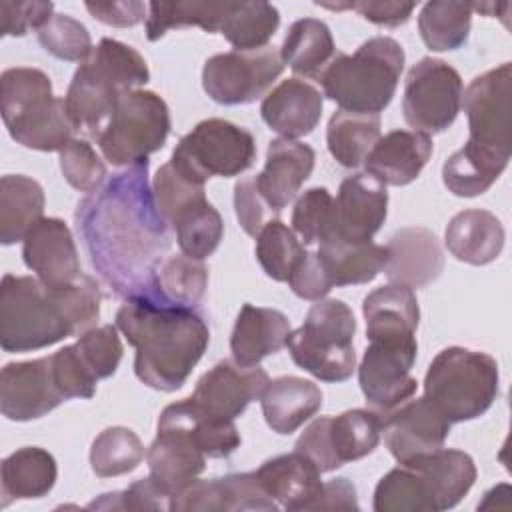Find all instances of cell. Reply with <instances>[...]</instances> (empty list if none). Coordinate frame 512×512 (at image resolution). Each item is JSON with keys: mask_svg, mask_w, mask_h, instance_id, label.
<instances>
[{"mask_svg": "<svg viewBox=\"0 0 512 512\" xmlns=\"http://www.w3.org/2000/svg\"><path fill=\"white\" fill-rule=\"evenodd\" d=\"M388 260L384 272L390 284H400L408 288H422L434 282L444 270L442 246L434 232L408 226L392 234L386 244Z\"/></svg>", "mask_w": 512, "mask_h": 512, "instance_id": "cb8c5ba5", "label": "cell"}, {"mask_svg": "<svg viewBox=\"0 0 512 512\" xmlns=\"http://www.w3.org/2000/svg\"><path fill=\"white\" fill-rule=\"evenodd\" d=\"M388 214V192L366 172L342 180L334 198V236L346 242H372Z\"/></svg>", "mask_w": 512, "mask_h": 512, "instance_id": "ffe728a7", "label": "cell"}, {"mask_svg": "<svg viewBox=\"0 0 512 512\" xmlns=\"http://www.w3.org/2000/svg\"><path fill=\"white\" fill-rule=\"evenodd\" d=\"M44 190L24 174H6L0 180V242L16 244L44 218Z\"/></svg>", "mask_w": 512, "mask_h": 512, "instance_id": "d590c367", "label": "cell"}, {"mask_svg": "<svg viewBox=\"0 0 512 512\" xmlns=\"http://www.w3.org/2000/svg\"><path fill=\"white\" fill-rule=\"evenodd\" d=\"M278 508L280 506L266 494L254 472L226 474L212 480L196 478L170 498V510L174 512H274Z\"/></svg>", "mask_w": 512, "mask_h": 512, "instance_id": "d6986e66", "label": "cell"}, {"mask_svg": "<svg viewBox=\"0 0 512 512\" xmlns=\"http://www.w3.org/2000/svg\"><path fill=\"white\" fill-rule=\"evenodd\" d=\"M74 344L78 346L80 354L84 356L86 364L90 366V370L96 374L98 380L110 378L116 372L124 352L118 336V326H112V324L96 326L80 334Z\"/></svg>", "mask_w": 512, "mask_h": 512, "instance_id": "f5cc1de1", "label": "cell"}, {"mask_svg": "<svg viewBox=\"0 0 512 512\" xmlns=\"http://www.w3.org/2000/svg\"><path fill=\"white\" fill-rule=\"evenodd\" d=\"M322 94L304 78H286L272 88L262 104V120L282 138L308 136L322 116Z\"/></svg>", "mask_w": 512, "mask_h": 512, "instance_id": "4316f807", "label": "cell"}, {"mask_svg": "<svg viewBox=\"0 0 512 512\" xmlns=\"http://www.w3.org/2000/svg\"><path fill=\"white\" fill-rule=\"evenodd\" d=\"M260 404L266 424L276 434L288 436L320 410L322 390L312 380L280 376L268 380L260 394Z\"/></svg>", "mask_w": 512, "mask_h": 512, "instance_id": "4dcf8cb0", "label": "cell"}, {"mask_svg": "<svg viewBox=\"0 0 512 512\" xmlns=\"http://www.w3.org/2000/svg\"><path fill=\"white\" fill-rule=\"evenodd\" d=\"M36 38L46 52L68 62H84L94 50L86 26L68 14H54L36 30Z\"/></svg>", "mask_w": 512, "mask_h": 512, "instance_id": "681fc988", "label": "cell"}, {"mask_svg": "<svg viewBox=\"0 0 512 512\" xmlns=\"http://www.w3.org/2000/svg\"><path fill=\"white\" fill-rule=\"evenodd\" d=\"M288 284L292 292L302 300H322L332 290L328 274L316 252H306V256L290 274Z\"/></svg>", "mask_w": 512, "mask_h": 512, "instance_id": "91938a15", "label": "cell"}, {"mask_svg": "<svg viewBox=\"0 0 512 512\" xmlns=\"http://www.w3.org/2000/svg\"><path fill=\"white\" fill-rule=\"evenodd\" d=\"M504 226L488 210H462L446 226L444 242L454 258L472 266L494 262L504 248Z\"/></svg>", "mask_w": 512, "mask_h": 512, "instance_id": "1f68e13d", "label": "cell"}, {"mask_svg": "<svg viewBox=\"0 0 512 512\" xmlns=\"http://www.w3.org/2000/svg\"><path fill=\"white\" fill-rule=\"evenodd\" d=\"M24 264L40 282L62 288L82 276L70 228L60 218H42L22 240Z\"/></svg>", "mask_w": 512, "mask_h": 512, "instance_id": "44dd1931", "label": "cell"}, {"mask_svg": "<svg viewBox=\"0 0 512 512\" xmlns=\"http://www.w3.org/2000/svg\"><path fill=\"white\" fill-rule=\"evenodd\" d=\"M376 512H432L430 494L422 476L410 466L400 464L380 478L374 490Z\"/></svg>", "mask_w": 512, "mask_h": 512, "instance_id": "7dc6e473", "label": "cell"}, {"mask_svg": "<svg viewBox=\"0 0 512 512\" xmlns=\"http://www.w3.org/2000/svg\"><path fill=\"white\" fill-rule=\"evenodd\" d=\"M254 474L266 494L284 510H308L322 488V472L298 450L266 460Z\"/></svg>", "mask_w": 512, "mask_h": 512, "instance_id": "83f0119b", "label": "cell"}, {"mask_svg": "<svg viewBox=\"0 0 512 512\" xmlns=\"http://www.w3.org/2000/svg\"><path fill=\"white\" fill-rule=\"evenodd\" d=\"M462 78L440 58H422L406 76L402 114L408 126L422 134L450 128L462 108Z\"/></svg>", "mask_w": 512, "mask_h": 512, "instance_id": "7c38bea8", "label": "cell"}, {"mask_svg": "<svg viewBox=\"0 0 512 512\" xmlns=\"http://www.w3.org/2000/svg\"><path fill=\"white\" fill-rule=\"evenodd\" d=\"M328 280L334 286L372 282L386 266V246L374 242H346L330 238L316 250Z\"/></svg>", "mask_w": 512, "mask_h": 512, "instance_id": "e575fe53", "label": "cell"}, {"mask_svg": "<svg viewBox=\"0 0 512 512\" xmlns=\"http://www.w3.org/2000/svg\"><path fill=\"white\" fill-rule=\"evenodd\" d=\"M380 434L382 416L370 408H354L312 420L296 440L294 450L306 454L324 474L372 454Z\"/></svg>", "mask_w": 512, "mask_h": 512, "instance_id": "8fae6325", "label": "cell"}, {"mask_svg": "<svg viewBox=\"0 0 512 512\" xmlns=\"http://www.w3.org/2000/svg\"><path fill=\"white\" fill-rule=\"evenodd\" d=\"M170 134V110L150 90L126 92L108 122L96 136V144L112 166H134L160 150Z\"/></svg>", "mask_w": 512, "mask_h": 512, "instance_id": "9c48e42d", "label": "cell"}, {"mask_svg": "<svg viewBox=\"0 0 512 512\" xmlns=\"http://www.w3.org/2000/svg\"><path fill=\"white\" fill-rule=\"evenodd\" d=\"M498 364L478 350L450 346L436 354L424 378V398L450 422L480 418L498 396Z\"/></svg>", "mask_w": 512, "mask_h": 512, "instance_id": "52a82bcc", "label": "cell"}, {"mask_svg": "<svg viewBox=\"0 0 512 512\" xmlns=\"http://www.w3.org/2000/svg\"><path fill=\"white\" fill-rule=\"evenodd\" d=\"M152 192L156 198V206L168 224L188 204L206 196L204 186L186 178L180 170L174 168L172 162H166L158 168L152 180Z\"/></svg>", "mask_w": 512, "mask_h": 512, "instance_id": "816d5d0a", "label": "cell"}, {"mask_svg": "<svg viewBox=\"0 0 512 512\" xmlns=\"http://www.w3.org/2000/svg\"><path fill=\"white\" fill-rule=\"evenodd\" d=\"M230 2H150L146 16V38L160 40L172 28L200 26L204 32H220Z\"/></svg>", "mask_w": 512, "mask_h": 512, "instance_id": "ee69618b", "label": "cell"}, {"mask_svg": "<svg viewBox=\"0 0 512 512\" xmlns=\"http://www.w3.org/2000/svg\"><path fill=\"white\" fill-rule=\"evenodd\" d=\"M510 92L512 66L504 62L476 76L462 94V106L468 116L470 142L510 156Z\"/></svg>", "mask_w": 512, "mask_h": 512, "instance_id": "5bb4252c", "label": "cell"}, {"mask_svg": "<svg viewBox=\"0 0 512 512\" xmlns=\"http://www.w3.org/2000/svg\"><path fill=\"white\" fill-rule=\"evenodd\" d=\"M380 138V116L338 110L330 116L326 144L332 158L344 168H358Z\"/></svg>", "mask_w": 512, "mask_h": 512, "instance_id": "f35d334b", "label": "cell"}, {"mask_svg": "<svg viewBox=\"0 0 512 512\" xmlns=\"http://www.w3.org/2000/svg\"><path fill=\"white\" fill-rule=\"evenodd\" d=\"M158 424L184 430L208 458H228L242 442L234 420L216 418L204 412L192 398L168 404L160 412Z\"/></svg>", "mask_w": 512, "mask_h": 512, "instance_id": "d6a6232c", "label": "cell"}, {"mask_svg": "<svg viewBox=\"0 0 512 512\" xmlns=\"http://www.w3.org/2000/svg\"><path fill=\"white\" fill-rule=\"evenodd\" d=\"M58 468L54 456L38 446H24L2 460V506L12 500L42 498L56 484Z\"/></svg>", "mask_w": 512, "mask_h": 512, "instance_id": "836d02e7", "label": "cell"}, {"mask_svg": "<svg viewBox=\"0 0 512 512\" xmlns=\"http://www.w3.org/2000/svg\"><path fill=\"white\" fill-rule=\"evenodd\" d=\"M150 80L144 56L114 38H102L76 68L64 106L76 132L98 136L118 100Z\"/></svg>", "mask_w": 512, "mask_h": 512, "instance_id": "3957f363", "label": "cell"}, {"mask_svg": "<svg viewBox=\"0 0 512 512\" xmlns=\"http://www.w3.org/2000/svg\"><path fill=\"white\" fill-rule=\"evenodd\" d=\"M282 70L284 62L274 46L222 52L204 62L202 88L218 104H250L268 92Z\"/></svg>", "mask_w": 512, "mask_h": 512, "instance_id": "4fadbf2b", "label": "cell"}, {"mask_svg": "<svg viewBox=\"0 0 512 512\" xmlns=\"http://www.w3.org/2000/svg\"><path fill=\"white\" fill-rule=\"evenodd\" d=\"M88 508L96 510H170V494L164 492L150 476L132 482L122 492L100 494V498L92 500Z\"/></svg>", "mask_w": 512, "mask_h": 512, "instance_id": "11a10c76", "label": "cell"}, {"mask_svg": "<svg viewBox=\"0 0 512 512\" xmlns=\"http://www.w3.org/2000/svg\"><path fill=\"white\" fill-rule=\"evenodd\" d=\"M116 326L136 348L138 380L160 392L182 388L210 344L202 312L154 296L124 300L116 312Z\"/></svg>", "mask_w": 512, "mask_h": 512, "instance_id": "7a4b0ae2", "label": "cell"}, {"mask_svg": "<svg viewBox=\"0 0 512 512\" xmlns=\"http://www.w3.org/2000/svg\"><path fill=\"white\" fill-rule=\"evenodd\" d=\"M86 10L102 24L116 28H130L144 20L148 4L138 0H118V2H86Z\"/></svg>", "mask_w": 512, "mask_h": 512, "instance_id": "94428289", "label": "cell"}, {"mask_svg": "<svg viewBox=\"0 0 512 512\" xmlns=\"http://www.w3.org/2000/svg\"><path fill=\"white\" fill-rule=\"evenodd\" d=\"M472 26V4L432 0L418 16V30L424 44L434 52L458 50L466 44Z\"/></svg>", "mask_w": 512, "mask_h": 512, "instance_id": "60d3db41", "label": "cell"}, {"mask_svg": "<svg viewBox=\"0 0 512 512\" xmlns=\"http://www.w3.org/2000/svg\"><path fill=\"white\" fill-rule=\"evenodd\" d=\"M292 228L304 244H322L334 236V198L326 188L304 190L292 210Z\"/></svg>", "mask_w": 512, "mask_h": 512, "instance_id": "c3c4849f", "label": "cell"}, {"mask_svg": "<svg viewBox=\"0 0 512 512\" xmlns=\"http://www.w3.org/2000/svg\"><path fill=\"white\" fill-rule=\"evenodd\" d=\"M146 462L150 478L172 498L204 472L206 454L184 430L156 424V438L146 450Z\"/></svg>", "mask_w": 512, "mask_h": 512, "instance_id": "d4e9b609", "label": "cell"}, {"mask_svg": "<svg viewBox=\"0 0 512 512\" xmlns=\"http://www.w3.org/2000/svg\"><path fill=\"white\" fill-rule=\"evenodd\" d=\"M50 356L56 384L66 400L92 398L96 394L98 378L86 364L76 344H68Z\"/></svg>", "mask_w": 512, "mask_h": 512, "instance_id": "db71d44e", "label": "cell"}, {"mask_svg": "<svg viewBox=\"0 0 512 512\" xmlns=\"http://www.w3.org/2000/svg\"><path fill=\"white\" fill-rule=\"evenodd\" d=\"M418 348L370 342L358 366V384L370 410L384 416L414 396L416 378L410 370Z\"/></svg>", "mask_w": 512, "mask_h": 512, "instance_id": "9a60e30c", "label": "cell"}, {"mask_svg": "<svg viewBox=\"0 0 512 512\" xmlns=\"http://www.w3.org/2000/svg\"><path fill=\"white\" fill-rule=\"evenodd\" d=\"M404 60V50L394 38L374 36L354 54L336 52L316 82L340 110L378 114L394 98Z\"/></svg>", "mask_w": 512, "mask_h": 512, "instance_id": "277c9868", "label": "cell"}, {"mask_svg": "<svg viewBox=\"0 0 512 512\" xmlns=\"http://www.w3.org/2000/svg\"><path fill=\"white\" fill-rule=\"evenodd\" d=\"M234 210H236V218H238L242 230L248 236H258V232L268 222V214H272V210L260 196L254 178H242L236 182Z\"/></svg>", "mask_w": 512, "mask_h": 512, "instance_id": "680465c9", "label": "cell"}, {"mask_svg": "<svg viewBox=\"0 0 512 512\" xmlns=\"http://www.w3.org/2000/svg\"><path fill=\"white\" fill-rule=\"evenodd\" d=\"M290 332V320L280 310L244 304L230 336L232 358L238 364L256 366L266 356L280 352Z\"/></svg>", "mask_w": 512, "mask_h": 512, "instance_id": "f546056e", "label": "cell"}, {"mask_svg": "<svg viewBox=\"0 0 512 512\" xmlns=\"http://www.w3.org/2000/svg\"><path fill=\"white\" fill-rule=\"evenodd\" d=\"M66 402L60 392L52 356L10 362L0 372V412L8 420L28 422L46 416Z\"/></svg>", "mask_w": 512, "mask_h": 512, "instance_id": "2e32d148", "label": "cell"}, {"mask_svg": "<svg viewBox=\"0 0 512 512\" xmlns=\"http://www.w3.org/2000/svg\"><path fill=\"white\" fill-rule=\"evenodd\" d=\"M60 170L72 188L86 194L96 192L106 180V164L94 148L80 138H72L60 150Z\"/></svg>", "mask_w": 512, "mask_h": 512, "instance_id": "f907efd6", "label": "cell"}, {"mask_svg": "<svg viewBox=\"0 0 512 512\" xmlns=\"http://www.w3.org/2000/svg\"><path fill=\"white\" fill-rule=\"evenodd\" d=\"M176 232V242L182 254L204 260L216 252L224 236V222L220 212L204 198L194 200L176 214L170 222Z\"/></svg>", "mask_w": 512, "mask_h": 512, "instance_id": "b9f144b4", "label": "cell"}, {"mask_svg": "<svg viewBox=\"0 0 512 512\" xmlns=\"http://www.w3.org/2000/svg\"><path fill=\"white\" fill-rule=\"evenodd\" d=\"M366 338L370 342L418 348V300L412 288L388 284L372 290L362 302Z\"/></svg>", "mask_w": 512, "mask_h": 512, "instance_id": "7402d4cb", "label": "cell"}, {"mask_svg": "<svg viewBox=\"0 0 512 512\" xmlns=\"http://www.w3.org/2000/svg\"><path fill=\"white\" fill-rule=\"evenodd\" d=\"M74 220L92 268L116 296L150 294L172 240L148 180V160L116 172L80 200Z\"/></svg>", "mask_w": 512, "mask_h": 512, "instance_id": "6da1fadb", "label": "cell"}, {"mask_svg": "<svg viewBox=\"0 0 512 512\" xmlns=\"http://www.w3.org/2000/svg\"><path fill=\"white\" fill-rule=\"evenodd\" d=\"M206 286L208 270L202 260H194L186 254H172L156 268L152 290L146 296H154L174 306L196 308L204 298Z\"/></svg>", "mask_w": 512, "mask_h": 512, "instance_id": "ab89813d", "label": "cell"}, {"mask_svg": "<svg viewBox=\"0 0 512 512\" xmlns=\"http://www.w3.org/2000/svg\"><path fill=\"white\" fill-rule=\"evenodd\" d=\"M450 422L424 396L406 400L382 416V434L390 454L404 464L444 446Z\"/></svg>", "mask_w": 512, "mask_h": 512, "instance_id": "e0dca14e", "label": "cell"}, {"mask_svg": "<svg viewBox=\"0 0 512 512\" xmlns=\"http://www.w3.org/2000/svg\"><path fill=\"white\" fill-rule=\"evenodd\" d=\"M54 16L52 2H0V34L26 36L30 28L40 30Z\"/></svg>", "mask_w": 512, "mask_h": 512, "instance_id": "9f6ffc18", "label": "cell"}, {"mask_svg": "<svg viewBox=\"0 0 512 512\" xmlns=\"http://www.w3.org/2000/svg\"><path fill=\"white\" fill-rule=\"evenodd\" d=\"M432 140L416 130H392L378 138L364 160L366 174L384 186L414 182L432 156Z\"/></svg>", "mask_w": 512, "mask_h": 512, "instance_id": "484cf974", "label": "cell"}, {"mask_svg": "<svg viewBox=\"0 0 512 512\" xmlns=\"http://www.w3.org/2000/svg\"><path fill=\"white\" fill-rule=\"evenodd\" d=\"M144 456L142 440L126 426H110L102 430L90 446V466L100 478L128 474L138 468Z\"/></svg>", "mask_w": 512, "mask_h": 512, "instance_id": "f6af8a7d", "label": "cell"}, {"mask_svg": "<svg viewBox=\"0 0 512 512\" xmlns=\"http://www.w3.org/2000/svg\"><path fill=\"white\" fill-rule=\"evenodd\" d=\"M356 488L346 478H334L330 482H322L320 492L310 502L308 510H358Z\"/></svg>", "mask_w": 512, "mask_h": 512, "instance_id": "6125c7cd", "label": "cell"}, {"mask_svg": "<svg viewBox=\"0 0 512 512\" xmlns=\"http://www.w3.org/2000/svg\"><path fill=\"white\" fill-rule=\"evenodd\" d=\"M356 318L350 306L322 298L308 310L304 324L288 334L294 364L324 382H344L356 370Z\"/></svg>", "mask_w": 512, "mask_h": 512, "instance_id": "ba28073f", "label": "cell"}, {"mask_svg": "<svg viewBox=\"0 0 512 512\" xmlns=\"http://www.w3.org/2000/svg\"><path fill=\"white\" fill-rule=\"evenodd\" d=\"M68 336H74V328L58 288L46 286L36 276H2L0 346L4 352L40 350Z\"/></svg>", "mask_w": 512, "mask_h": 512, "instance_id": "8992f818", "label": "cell"}, {"mask_svg": "<svg viewBox=\"0 0 512 512\" xmlns=\"http://www.w3.org/2000/svg\"><path fill=\"white\" fill-rule=\"evenodd\" d=\"M510 156L498 154L474 142H466L442 166L444 186L462 198L484 194L504 172Z\"/></svg>", "mask_w": 512, "mask_h": 512, "instance_id": "8d00e7d4", "label": "cell"}, {"mask_svg": "<svg viewBox=\"0 0 512 512\" xmlns=\"http://www.w3.org/2000/svg\"><path fill=\"white\" fill-rule=\"evenodd\" d=\"M316 6L328 8V10H356L362 18L376 26L384 28H398L406 24L412 16V10L416 8L414 2H374V0H360V2H316Z\"/></svg>", "mask_w": 512, "mask_h": 512, "instance_id": "6f0895ef", "label": "cell"}, {"mask_svg": "<svg viewBox=\"0 0 512 512\" xmlns=\"http://www.w3.org/2000/svg\"><path fill=\"white\" fill-rule=\"evenodd\" d=\"M0 112L14 142L40 152H60L76 128L64 98L52 94L50 76L38 68L16 66L0 76Z\"/></svg>", "mask_w": 512, "mask_h": 512, "instance_id": "5b68a950", "label": "cell"}, {"mask_svg": "<svg viewBox=\"0 0 512 512\" xmlns=\"http://www.w3.org/2000/svg\"><path fill=\"white\" fill-rule=\"evenodd\" d=\"M304 256V244L296 238L294 230L278 218H270L256 236V260L266 276L276 282H288Z\"/></svg>", "mask_w": 512, "mask_h": 512, "instance_id": "bcb514c9", "label": "cell"}, {"mask_svg": "<svg viewBox=\"0 0 512 512\" xmlns=\"http://www.w3.org/2000/svg\"><path fill=\"white\" fill-rule=\"evenodd\" d=\"M336 46L330 28L316 18L296 20L282 42L280 56L296 74L306 78H318V74L334 58Z\"/></svg>", "mask_w": 512, "mask_h": 512, "instance_id": "74e56055", "label": "cell"}, {"mask_svg": "<svg viewBox=\"0 0 512 512\" xmlns=\"http://www.w3.org/2000/svg\"><path fill=\"white\" fill-rule=\"evenodd\" d=\"M268 374L264 368L244 366L232 360H220L208 372H204L192 392V400L208 414L224 420L238 418L252 400H256Z\"/></svg>", "mask_w": 512, "mask_h": 512, "instance_id": "ac0fdd59", "label": "cell"}, {"mask_svg": "<svg viewBox=\"0 0 512 512\" xmlns=\"http://www.w3.org/2000/svg\"><path fill=\"white\" fill-rule=\"evenodd\" d=\"M256 160L254 136L228 120L208 118L198 122L176 144L170 162L186 178L206 184L212 176H238Z\"/></svg>", "mask_w": 512, "mask_h": 512, "instance_id": "30bf717a", "label": "cell"}, {"mask_svg": "<svg viewBox=\"0 0 512 512\" xmlns=\"http://www.w3.org/2000/svg\"><path fill=\"white\" fill-rule=\"evenodd\" d=\"M280 26V12L268 2L228 4L220 24V34L234 50H258L268 46V40Z\"/></svg>", "mask_w": 512, "mask_h": 512, "instance_id": "7bdbcfd3", "label": "cell"}, {"mask_svg": "<svg viewBox=\"0 0 512 512\" xmlns=\"http://www.w3.org/2000/svg\"><path fill=\"white\" fill-rule=\"evenodd\" d=\"M404 464H410L422 476L430 494L432 512L454 508L476 480L472 456L456 448H438Z\"/></svg>", "mask_w": 512, "mask_h": 512, "instance_id": "f1b7e54d", "label": "cell"}, {"mask_svg": "<svg viewBox=\"0 0 512 512\" xmlns=\"http://www.w3.org/2000/svg\"><path fill=\"white\" fill-rule=\"evenodd\" d=\"M314 150L292 138H274L266 150V164L256 180V188L268 208L278 214L286 208L300 186L314 170Z\"/></svg>", "mask_w": 512, "mask_h": 512, "instance_id": "603a6c76", "label": "cell"}]
</instances>
